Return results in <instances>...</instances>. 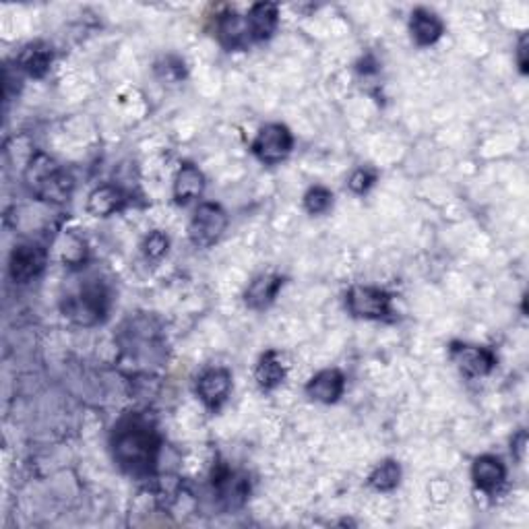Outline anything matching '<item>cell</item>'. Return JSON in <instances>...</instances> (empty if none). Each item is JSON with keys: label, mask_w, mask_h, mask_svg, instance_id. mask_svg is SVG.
<instances>
[{"label": "cell", "mask_w": 529, "mask_h": 529, "mask_svg": "<svg viewBox=\"0 0 529 529\" xmlns=\"http://www.w3.org/2000/svg\"><path fill=\"white\" fill-rule=\"evenodd\" d=\"M110 449L116 466L133 478L155 474L162 453V436L141 413L120 418L110 436Z\"/></svg>", "instance_id": "6da1fadb"}, {"label": "cell", "mask_w": 529, "mask_h": 529, "mask_svg": "<svg viewBox=\"0 0 529 529\" xmlns=\"http://www.w3.org/2000/svg\"><path fill=\"white\" fill-rule=\"evenodd\" d=\"M23 181L33 197L54 205L67 203L75 190V178L44 153L32 157L25 168Z\"/></svg>", "instance_id": "7a4b0ae2"}, {"label": "cell", "mask_w": 529, "mask_h": 529, "mask_svg": "<svg viewBox=\"0 0 529 529\" xmlns=\"http://www.w3.org/2000/svg\"><path fill=\"white\" fill-rule=\"evenodd\" d=\"M110 292L102 283H89L62 300L64 317L81 327L99 325L108 317Z\"/></svg>", "instance_id": "3957f363"}, {"label": "cell", "mask_w": 529, "mask_h": 529, "mask_svg": "<svg viewBox=\"0 0 529 529\" xmlns=\"http://www.w3.org/2000/svg\"><path fill=\"white\" fill-rule=\"evenodd\" d=\"M227 213L218 203H201L189 224V238L197 248H209L224 236Z\"/></svg>", "instance_id": "277c9868"}, {"label": "cell", "mask_w": 529, "mask_h": 529, "mask_svg": "<svg viewBox=\"0 0 529 529\" xmlns=\"http://www.w3.org/2000/svg\"><path fill=\"white\" fill-rule=\"evenodd\" d=\"M346 309L356 319L381 320L387 319L391 311V296L381 288L370 285H354L346 294Z\"/></svg>", "instance_id": "5b68a950"}, {"label": "cell", "mask_w": 529, "mask_h": 529, "mask_svg": "<svg viewBox=\"0 0 529 529\" xmlns=\"http://www.w3.org/2000/svg\"><path fill=\"white\" fill-rule=\"evenodd\" d=\"M292 147H294V137H292L290 128L280 123L264 125L253 141L255 157L267 166L283 162L292 153Z\"/></svg>", "instance_id": "8992f818"}, {"label": "cell", "mask_w": 529, "mask_h": 529, "mask_svg": "<svg viewBox=\"0 0 529 529\" xmlns=\"http://www.w3.org/2000/svg\"><path fill=\"white\" fill-rule=\"evenodd\" d=\"M46 263H48L46 248H42L40 245H33V242H25V245H19L13 248L11 259H9V274L13 277V282L27 283L35 280V277L46 269Z\"/></svg>", "instance_id": "52a82bcc"}, {"label": "cell", "mask_w": 529, "mask_h": 529, "mask_svg": "<svg viewBox=\"0 0 529 529\" xmlns=\"http://www.w3.org/2000/svg\"><path fill=\"white\" fill-rule=\"evenodd\" d=\"M232 391V373L227 368H209L199 376L197 395L207 410L218 412L227 402Z\"/></svg>", "instance_id": "ba28073f"}, {"label": "cell", "mask_w": 529, "mask_h": 529, "mask_svg": "<svg viewBox=\"0 0 529 529\" xmlns=\"http://www.w3.org/2000/svg\"><path fill=\"white\" fill-rule=\"evenodd\" d=\"M451 358L457 364V368L469 378L490 375L492 368L497 367V356L492 354V349L468 346V343H453Z\"/></svg>", "instance_id": "9c48e42d"}, {"label": "cell", "mask_w": 529, "mask_h": 529, "mask_svg": "<svg viewBox=\"0 0 529 529\" xmlns=\"http://www.w3.org/2000/svg\"><path fill=\"white\" fill-rule=\"evenodd\" d=\"M346 389V376L338 368H327L306 383V395L319 404H335Z\"/></svg>", "instance_id": "30bf717a"}, {"label": "cell", "mask_w": 529, "mask_h": 529, "mask_svg": "<svg viewBox=\"0 0 529 529\" xmlns=\"http://www.w3.org/2000/svg\"><path fill=\"white\" fill-rule=\"evenodd\" d=\"M471 480H474L478 490L492 495V492H497L506 480L505 463L495 455L476 457L474 466H471Z\"/></svg>", "instance_id": "8fae6325"}, {"label": "cell", "mask_w": 529, "mask_h": 529, "mask_svg": "<svg viewBox=\"0 0 529 529\" xmlns=\"http://www.w3.org/2000/svg\"><path fill=\"white\" fill-rule=\"evenodd\" d=\"M246 25L253 42L269 40L280 25V9L274 3H256L248 11Z\"/></svg>", "instance_id": "7c38bea8"}, {"label": "cell", "mask_w": 529, "mask_h": 529, "mask_svg": "<svg viewBox=\"0 0 529 529\" xmlns=\"http://www.w3.org/2000/svg\"><path fill=\"white\" fill-rule=\"evenodd\" d=\"M283 285V277L264 274L259 275L256 280L250 282V285L245 292V304L253 311H263L269 304H274V300L280 294Z\"/></svg>", "instance_id": "4fadbf2b"}, {"label": "cell", "mask_w": 529, "mask_h": 529, "mask_svg": "<svg viewBox=\"0 0 529 529\" xmlns=\"http://www.w3.org/2000/svg\"><path fill=\"white\" fill-rule=\"evenodd\" d=\"M442 32H445V25H442V21L436 13L428 9H416L412 13L410 33L418 46H432L434 42L441 40Z\"/></svg>", "instance_id": "5bb4252c"}, {"label": "cell", "mask_w": 529, "mask_h": 529, "mask_svg": "<svg viewBox=\"0 0 529 529\" xmlns=\"http://www.w3.org/2000/svg\"><path fill=\"white\" fill-rule=\"evenodd\" d=\"M126 205V195L123 189L114 184H102L88 199V211L94 218H110L114 213L123 211Z\"/></svg>", "instance_id": "9a60e30c"}, {"label": "cell", "mask_w": 529, "mask_h": 529, "mask_svg": "<svg viewBox=\"0 0 529 529\" xmlns=\"http://www.w3.org/2000/svg\"><path fill=\"white\" fill-rule=\"evenodd\" d=\"M203 190H205L203 172L197 166H192V163H184L174 178V201L178 205H189L195 201V199L201 197Z\"/></svg>", "instance_id": "2e32d148"}, {"label": "cell", "mask_w": 529, "mask_h": 529, "mask_svg": "<svg viewBox=\"0 0 529 529\" xmlns=\"http://www.w3.org/2000/svg\"><path fill=\"white\" fill-rule=\"evenodd\" d=\"M218 38L227 50H240L246 48L250 42L246 17L238 15V13H224L218 19Z\"/></svg>", "instance_id": "e0dca14e"}, {"label": "cell", "mask_w": 529, "mask_h": 529, "mask_svg": "<svg viewBox=\"0 0 529 529\" xmlns=\"http://www.w3.org/2000/svg\"><path fill=\"white\" fill-rule=\"evenodd\" d=\"M54 52L52 48L44 42H33V44H27L21 54L17 56V67L23 70L25 75H30L33 79H42L48 70L50 64H52Z\"/></svg>", "instance_id": "ac0fdd59"}, {"label": "cell", "mask_w": 529, "mask_h": 529, "mask_svg": "<svg viewBox=\"0 0 529 529\" xmlns=\"http://www.w3.org/2000/svg\"><path fill=\"white\" fill-rule=\"evenodd\" d=\"M255 378L263 391H274L283 383L285 367L275 349H269V352H264L261 356L259 364H256L255 368Z\"/></svg>", "instance_id": "d6986e66"}, {"label": "cell", "mask_w": 529, "mask_h": 529, "mask_svg": "<svg viewBox=\"0 0 529 529\" xmlns=\"http://www.w3.org/2000/svg\"><path fill=\"white\" fill-rule=\"evenodd\" d=\"M399 480H402V468H399L397 461L387 459L375 468L368 478V486L376 492H391L397 488Z\"/></svg>", "instance_id": "ffe728a7"}, {"label": "cell", "mask_w": 529, "mask_h": 529, "mask_svg": "<svg viewBox=\"0 0 529 529\" xmlns=\"http://www.w3.org/2000/svg\"><path fill=\"white\" fill-rule=\"evenodd\" d=\"M333 205V192L327 190L325 187H312L304 195V209L311 216H323Z\"/></svg>", "instance_id": "44dd1931"}, {"label": "cell", "mask_w": 529, "mask_h": 529, "mask_svg": "<svg viewBox=\"0 0 529 529\" xmlns=\"http://www.w3.org/2000/svg\"><path fill=\"white\" fill-rule=\"evenodd\" d=\"M141 248H143V255H145V259L157 261V259H162V256L168 253L170 238L163 232L155 230V232L149 234L145 240H143V246Z\"/></svg>", "instance_id": "7402d4cb"}, {"label": "cell", "mask_w": 529, "mask_h": 529, "mask_svg": "<svg viewBox=\"0 0 529 529\" xmlns=\"http://www.w3.org/2000/svg\"><path fill=\"white\" fill-rule=\"evenodd\" d=\"M85 242L81 238H77V236H69L67 238V245L62 248V261L70 264V267H75V264L83 263L85 261Z\"/></svg>", "instance_id": "603a6c76"}, {"label": "cell", "mask_w": 529, "mask_h": 529, "mask_svg": "<svg viewBox=\"0 0 529 529\" xmlns=\"http://www.w3.org/2000/svg\"><path fill=\"white\" fill-rule=\"evenodd\" d=\"M375 182H376L375 172L368 170V168H360V170H356L352 176H349L348 187H349V190H354L356 195H364V192L373 187Z\"/></svg>", "instance_id": "cb8c5ba5"}, {"label": "cell", "mask_w": 529, "mask_h": 529, "mask_svg": "<svg viewBox=\"0 0 529 529\" xmlns=\"http://www.w3.org/2000/svg\"><path fill=\"white\" fill-rule=\"evenodd\" d=\"M525 445H527V434L525 431H521L517 436H513L511 441V451L517 455V459H524L525 455Z\"/></svg>", "instance_id": "d4e9b609"}, {"label": "cell", "mask_w": 529, "mask_h": 529, "mask_svg": "<svg viewBox=\"0 0 529 529\" xmlns=\"http://www.w3.org/2000/svg\"><path fill=\"white\" fill-rule=\"evenodd\" d=\"M517 62H519V69L521 73H527V35L519 40V48H517Z\"/></svg>", "instance_id": "484cf974"}]
</instances>
